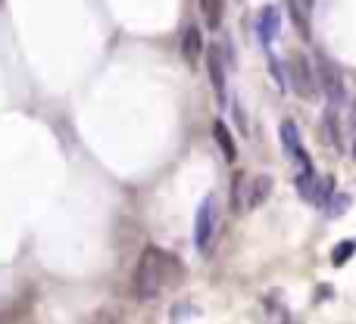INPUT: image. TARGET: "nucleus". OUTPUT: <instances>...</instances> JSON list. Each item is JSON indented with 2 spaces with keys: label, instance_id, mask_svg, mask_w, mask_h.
Here are the masks:
<instances>
[{
  "label": "nucleus",
  "instance_id": "2",
  "mask_svg": "<svg viewBox=\"0 0 356 324\" xmlns=\"http://www.w3.org/2000/svg\"><path fill=\"white\" fill-rule=\"evenodd\" d=\"M291 87H294V94L300 100H316L319 97V78H316V69L313 62L307 60L303 53H294L291 56Z\"/></svg>",
  "mask_w": 356,
  "mask_h": 324
},
{
  "label": "nucleus",
  "instance_id": "18",
  "mask_svg": "<svg viewBox=\"0 0 356 324\" xmlns=\"http://www.w3.org/2000/svg\"><path fill=\"white\" fill-rule=\"evenodd\" d=\"M353 156H356V144H353Z\"/></svg>",
  "mask_w": 356,
  "mask_h": 324
},
{
  "label": "nucleus",
  "instance_id": "13",
  "mask_svg": "<svg viewBox=\"0 0 356 324\" xmlns=\"http://www.w3.org/2000/svg\"><path fill=\"white\" fill-rule=\"evenodd\" d=\"M213 135H216V144H219L222 156H225L228 162L238 160V147H234V137H232V131L225 128V122H216L213 125Z\"/></svg>",
  "mask_w": 356,
  "mask_h": 324
},
{
  "label": "nucleus",
  "instance_id": "8",
  "mask_svg": "<svg viewBox=\"0 0 356 324\" xmlns=\"http://www.w3.org/2000/svg\"><path fill=\"white\" fill-rule=\"evenodd\" d=\"M207 69H209V78H213V91L219 100H225V60L216 47H209V56H207Z\"/></svg>",
  "mask_w": 356,
  "mask_h": 324
},
{
  "label": "nucleus",
  "instance_id": "1",
  "mask_svg": "<svg viewBox=\"0 0 356 324\" xmlns=\"http://www.w3.org/2000/svg\"><path fill=\"white\" fill-rule=\"evenodd\" d=\"M175 271H178V265L169 253H163L160 246H147L135 268V296L144 302L156 300V296L166 290L169 278H172Z\"/></svg>",
  "mask_w": 356,
  "mask_h": 324
},
{
  "label": "nucleus",
  "instance_id": "10",
  "mask_svg": "<svg viewBox=\"0 0 356 324\" xmlns=\"http://www.w3.org/2000/svg\"><path fill=\"white\" fill-rule=\"evenodd\" d=\"M288 10L291 19H294L297 31L303 37H309V12H313V0H288Z\"/></svg>",
  "mask_w": 356,
  "mask_h": 324
},
{
  "label": "nucleus",
  "instance_id": "7",
  "mask_svg": "<svg viewBox=\"0 0 356 324\" xmlns=\"http://www.w3.org/2000/svg\"><path fill=\"white\" fill-rule=\"evenodd\" d=\"M181 56H184V62H188V66H197V62H200V56H203V35H200V28H197V25H188V28H184V35H181Z\"/></svg>",
  "mask_w": 356,
  "mask_h": 324
},
{
  "label": "nucleus",
  "instance_id": "6",
  "mask_svg": "<svg viewBox=\"0 0 356 324\" xmlns=\"http://www.w3.org/2000/svg\"><path fill=\"white\" fill-rule=\"evenodd\" d=\"M238 194H244L241 200V212H253L257 206H263L272 194V178L269 175H259V178H250L247 187H238Z\"/></svg>",
  "mask_w": 356,
  "mask_h": 324
},
{
  "label": "nucleus",
  "instance_id": "15",
  "mask_svg": "<svg viewBox=\"0 0 356 324\" xmlns=\"http://www.w3.org/2000/svg\"><path fill=\"white\" fill-rule=\"evenodd\" d=\"M347 206H350V196H338V200L328 203V215H344Z\"/></svg>",
  "mask_w": 356,
  "mask_h": 324
},
{
  "label": "nucleus",
  "instance_id": "16",
  "mask_svg": "<svg viewBox=\"0 0 356 324\" xmlns=\"http://www.w3.org/2000/svg\"><path fill=\"white\" fill-rule=\"evenodd\" d=\"M191 315H194V309H191V306H178V309H175V312H172V321L191 318Z\"/></svg>",
  "mask_w": 356,
  "mask_h": 324
},
{
  "label": "nucleus",
  "instance_id": "14",
  "mask_svg": "<svg viewBox=\"0 0 356 324\" xmlns=\"http://www.w3.org/2000/svg\"><path fill=\"white\" fill-rule=\"evenodd\" d=\"M353 250H356V244H341V246H338V250H334V253H332V262H334V265H344V262H347V259H350V256H353Z\"/></svg>",
  "mask_w": 356,
  "mask_h": 324
},
{
  "label": "nucleus",
  "instance_id": "9",
  "mask_svg": "<svg viewBox=\"0 0 356 324\" xmlns=\"http://www.w3.org/2000/svg\"><path fill=\"white\" fill-rule=\"evenodd\" d=\"M278 25H282L278 10L275 6H266V10L259 12V41H263V47H272V41L278 37Z\"/></svg>",
  "mask_w": 356,
  "mask_h": 324
},
{
  "label": "nucleus",
  "instance_id": "17",
  "mask_svg": "<svg viewBox=\"0 0 356 324\" xmlns=\"http://www.w3.org/2000/svg\"><path fill=\"white\" fill-rule=\"evenodd\" d=\"M353 135H356V106H353Z\"/></svg>",
  "mask_w": 356,
  "mask_h": 324
},
{
  "label": "nucleus",
  "instance_id": "11",
  "mask_svg": "<svg viewBox=\"0 0 356 324\" xmlns=\"http://www.w3.org/2000/svg\"><path fill=\"white\" fill-rule=\"evenodd\" d=\"M200 12L207 28L216 31L222 25V16H225V0H200Z\"/></svg>",
  "mask_w": 356,
  "mask_h": 324
},
{
  "label": "nucleus",
  "instance_id": "4",
  "mask_svg": "<svg viewBox=\"0 0 356 324\" xmlns=\"http://www.w3.org/2000/svg\"><path fill=\"white\" fill-rule=\"evenodd\" d=\"M216 228H219V209H216V200L207 196L197 209V219H194V244L200 253H209L216 237Z\"/></svg>",
  "mask_w": 356,
  "mask_h": 324
},
{
  "label": "nucleus",
  "instance_id": "5",
  "mask_svg": "<svg viewBox=\"0 0 356 324\" xmlns=\"http://www.w3.org/2000/svg\"><path fill=\"white\" fill-rule=\"evenodd\" d=\"M282 147H284V153L291 156V160L297 162V169L300 171H307V169H313V165H309V156H307V150H303V141H300V131H297V125L291 122H282Z\"/></svg>",
  "mask_w": 356,
  "mask_h": 324
},
{
  "label": "nucleus",
  "instance_id": "3",
  "mask_svg": "<svg viewBox=\"0 0 356 324\" xmlns=\"http://www.w3.org/2000/svg\"><path fill=\"white\" fill-rule=\"evenodd\" d=\"M316 78H319V91L325 94V97L332 100L334 106H338L341 100L347 97V87H344V75H341V69L334 66V62L328 60L325 53H316Z\"/></svg>",
  "mask_w": 356,
  "mask_h": 324
},
{
  "label": "nucleus",
  "instance_id": "12",
  "mask_svg": "<svg viewBox=\"0 0 356 324\" xmlns=\"http://www.w3.org/2000/svg\"><path fill=\"white\" fill-rule=\"evenodd\" d=\"M322 141H325V147L341 150V128H338V112L334 110H328L322 116Z\"/></svg>",
  "mask_w": 356,
  "mask_h": 324
}]
</instances>
